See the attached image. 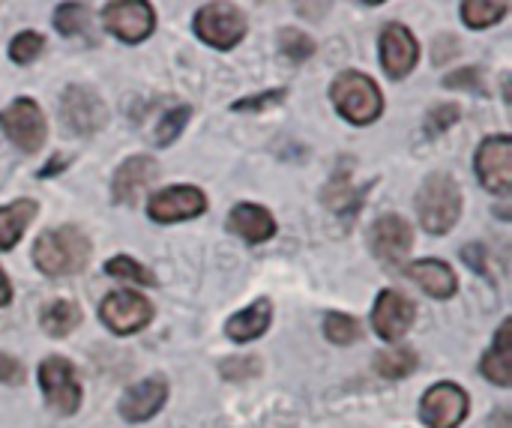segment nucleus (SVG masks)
<instances>
[{
  "mask_svg": "<svg viewBox=\"0 0 512 428\" xmlns=\"http://www.w3.org/2000/svg\"><path fill=\"white\" fill-rule=\"evenodd\" d=\"M90 255H93L90 237L75 225L48 228L33 243V267L51 279L81 273L90 264Z\"/></svg>",
  "mask_w": 512,
  "mask_h": 428,
  "instance_id": "nucleus-1",
  "label": "nucleus"
},
{
  "mask_svg": "<svg viewBox=\"0 0 512 428\" xmlns=\"http://www.w3.org/2000/svg\"><path fill=\"white\" fill-rule=\"evenodd\" d=\"M414 204H417L420 228L435 234V237H444L459 225L462 210H465V195H462V186L453 174L432 171L420 183Z\"/></svg>",
  "mask_w": 512,
  "mask_h": 428,
  "instance_id": "nucleus-2",
  "label": "nucleus"
},
{
  "mask_svg": "<svg viewBox=\"0 0 512 428\" xmlns=\"http://www.w3.org/2000/svg\"><path fill=\"white\" fill-rule=\"evenodd\" d=\"M330 102L342 120L354 126H369L384 114V93L366 72L345 69L330 84Z\"/></svg>",
  "mask_w": 512,
  "mask_h": 428,
  "instance_id": "nucleus-3",
  "label": "nucleus"
},
{
  "mask_svg": "<svg viewBox=\"0 0 512 428\" xmlns=\"http://www.w3.org/2000/svg\"><path fill=\"white\" fill-rule=\"evenodd\" d=\"M192 30L210 48L231 51V48H237L246 39L249 18L234 3H204L195 12V18H192Z\"/></svg>",
  "mask_w": 512,
  "mask_h": 428,
  "instance_id": "nucleus-4",
  "label": "nucleus"
},
{
  "mask_svg": "<svg viewBox=\"0 0 512 428\" xmlns=\"http://www.w3.org/2000/svg\"><path fill=\"white\" fill-rule=\"evenodd\" d=\"M39 375V390L45 396V405L60 414V417H72L81 411V399H84V390H81V381H78V372L75 366L66 360V357H45L36 369Z\"/></svg>",
  "mask_w": 512,
  "mask_h": 428,
  "instance_id": "nucleus-5",
  "label": "nucleus"
},
{
  "mask_svg": "<svg viewBox=\"0 0 512 428\" xmlns=\"http://www.w3.org/2000/svg\"><path fill=\"white\" fill-rule=\"evenodd\" d=\"M0 129L21 153H39L48 138V120L39 102L18 96L6 108H0Z\"/></svg>",
  "mask_w": 512,
  "mask_h": 428,
  "instance_id": "nucleus-6",
  "label": "nucleus"
},
{
  "mask_svg": "<svg viewBox=\"0 0 512 428\" xmlns=\"http://www.w3.org/2000/svg\"><path fill=\"white\" fill-rule=\"evenodd\" d=\"M153 303L132 291V288H117L111 294H105V300L99 303V321L114 333V336H135L141 333L150 321H153Z\"/></svg>",
  "mask_w": 512,
  "mask_h": 428,
  "instance_id": "nucleus-7",
  "label": "nucleus"
},
{
  "mask_svg": "<svg viewBox=\"0 0 512 428\" xmlns=\"http://www.w3.org/2000/svg\"><path fill=\"white\" fill-rule=\"evenodd\" d=\"M60 117L72 135H96L108 126V105L105 99L87 84H69L60 96Z\"/></svg>",
  "mask_w": 512,
  "mask_h": 428,
  "instance_id": "nucleus-8",
  "label": "nucleus"
},
{
  "mask_svg": "<svg viewBox=\"0 0 512 428\" xmlns=\"http://www.w3.org/2000/svg\"><path fill=\"white\" fill-rule=\"evenodd\" d=\"M471 414V396L453 381L429 387L420 399V420L429 428H459Z\"/></svg>",
  "mask_w": 512,
  "mask_h": 428,
  "instance_id": "nucleus-9",
  "label": "nucleus"
},
{
  "mask_svg": "<svg viewBox=\"0 0 512 428\" xmlns=\"http://www.w3.org/2000/svg\"><path fill=\"white\" fill-rule=\"evenodd\" d=\"M102 24L120 42L138 45L156 30V9L147 0H111L102 9Z\"/></svg>",
  "mask_w": 512,
  "mask_h": 428,
  "instance_id": "nucleus-10",
  "label": "nucleus"
},
{
  "mask_svg": "<svg viewBox=\"0 0 512 428\" xmlns=\"http://www.w3.org/2000/svg\"><path fill=\"white\" fill-rule=\"evenodd\" d=\"M378 57H381V69L387 72V78L402 81L420 63V42L411 33V27H405L402 21H390L384 24L378 36Z\"/></svg>",
  "mask_w": 512,
  "mask_h": 428,
  "instance_id": "nucleus-11",
  "label": "nucleus"
},
{
  "mask_svg": "<svg viewBox=\"0 0 512 428\" xmlns=\"http://www.w3.org/2000/svg\"><path fill=\"white\" fill-rule=\"evenodd\" d=\"M207 213V195L198 186H165L147 201V216L159 225L189 222Z\"/></svg>",
  "mask_w": 512,
  "mask_h": 428,
  "instance_id": "nucleus-12",
  "label": "nucleus"
},
{
  "mask_svg": "<svg viewBox=\"0 0 512 428\" xmlns=\"http://www.w3.org/2000/svg\"><path fill=\"white\" fill-rule=\"evenodd\" d=\"M474 171L480 183L492 195L512 192V138L510 135H489L474 156Z\"/></svg>",
  "mask_w": 512,
  "mask_h": 428,
  "instance_id": "nucleus-13",
  "label": "nucleus"
},
{
  "mask_svg": "<svg viewBox=\"0 0 512 428\" xmlns=\"http://www.w3.org/2000/svg\"><path fill=\"white\" fill-rule=\"evenodd\" d=\"M414 321H417V303L408 294H402L396 288H387L378 294L375 309H372V327L384 342L396 345L399 339H405L411 333Z\"/></svg>",
  "mask_w": 512,
  "mask_h": 428,
  "instance_id": "nucleus-14",
  "label": "nucleus"
},
{
  "mask_svg": "<svg viewBox=\"0 0 512 428\" xmlns=\"http://www.w3.org/2000/svg\"><path fill=\"white\" fill-rule=\"evenodd\" d=\"M369 246L384 264H405L414 249V225L399 213H384L369 228Z\"/></svg>",
  "mask_w": 512,
  "mask_h": 428,
  "instance_id": "nucleus-15",
  "label": "nucleus"
},
{
  "mask_svg": "<svg viewBox=\"0 0 512 428\" xmlns=\"http://www.w3.org/2000/svg\"><path fill=\"white\" fill-rule=\"evenodd\" d=\"M156 177H159L156 159H150V156H144V153L123 159L120 168H117L114 177H111V198H114V204H120V207L129 204V207H132V204L147 192V186H150Z\"/></svg>",
  "mask_w": 512,
  "mask_h": 428,
  "instance_id": "nucleus-16",
  "label": "nucleus"
},
{
  "mask_svg": "<svg viewBox=\"0 0 512 428\" xmlns=\"http://www.w3.org/2000/svg\"><path fill=\"white\" fill-rule=\"evenodd\" d=\"M165 402H168V381L162 375H153V378H144L135 387H129L123 393L117 411L126 423H147L165 408Z\"/></svg>",
  "mask_w": 512,
  "mask_h": 428,
  "instance_id": "nucleus-17",
  "label": "nucleus"
},
{
  "mask_svg": "<svg viewBox=\"0 0 512 428\" xmlns=\"http://www.w3.org/2000/svg\"><path fill=\"white\" fill-rule=\"evenodd\" d=\"M276 228H279V225H276L273 213H270L264 204H249V201H243V204H237V207L228 213V231L237 234L240 240L252 243V246L273 240V237H276Z\"/></svg>",
  "mask_w": 512,
  "mask_h": 428,
  "instance_id": "nucleus-18",
  "label": "nucleus"
},
{
  "mask_svg": "<svg viewBox=\"0 0 512 428\" xmlns=\"http://www.w3.org/2000/svg\"><path fill=\"white\" fill-rule=\"evenodd\" d=\"M408 279L414 285L423 288V294H429L432 300H450L456 297L459 291V279L453 273V267L447 261H438V258H420V261H411L405 267Z\"/></svg>",
  "mask_w": 512,
  "mask_h": 428,
  "instance_id": "nucleus-19",
  "label": "nucleus"
},
{
  "mask_svg": "<svg viewBox=\"0 0 512 428\" xmlns=\"http://www.w3.org/2000/svg\"><path fill=\"white\" fill-rule=\"evenodd\" d=\"M270 324H273V303L267 297H261L225 321V336L237 345H246V342L261 339L270 330Z\"/></svg>",
  "mask_w": 512,
  "mask_h": 428,
  "instance_id": "nucleus-20",
  "label": "nucleus"
},
{
  "mask_svg": "<svg viewBox=\"0 0 512 428\" xmlns=\"http://www.w3.org/2000/svg\"><path fill=\"white\" fill-rule=\"evenodd\" d=\"M512 318H504V324L498 327L495 333V342L492 348L483 354L480 360V372L486 381H492L495 387H512V342H510Z\"/></svg>",
  "mask_w": 512,
  "mask_h": 428,
  "instance_id": "nucleus-21",
  "label": "nucleus"
},
{
  "mask_svg": "<svg viewBox=\"0 0 512 428\" xmlns=\"http://www.w3.org/2000/svg\"><path fill=\"white\" fill-rule=\"evenodd\" d=\"M39 204L30 198H18L6 207H0V252H9L21 243L27 225L36 219Z\"/></svg>",
  "mask_w": 512,
  "mask_h": 428,
  "instance_id": "nucleus-22",
  "label": "nucleus"
},
{
  "mask_svg": "<svg viewBox=\"0 0 512 428\" xmlns=\"http://www.w3.org/2000/svg\"><path fill=\"white\" fill-rule=\"evenodd\" d=\"M84 312L75 300H51L42 312H39V327L45 336L51 339H66L69 333H75V327H81Z\"/></svg>",
  "mask_w": 512,
  "mask_h": 428,
  "instance_id": "nucleus-23",
  "label": "nucleus"
},
{
  "mask_svg": "<svg viewBox=\"0 0 512 428\" xmlns=\"http://www.w3.org/2000/svg\"><path fill=\"white\" fill-rule=\"evenodd\" d=\"M417 366H420V357H417V351L408 348V345L384 348V351H378V357H375V372H378L381 378H387V381H402V378H408Z\"/></svg>",
  "mask_w": 512,
  "mask_h": 428,
  "instance_id": "nucleus-24",
  "label": "nucleus"
},
{
  "mask_svg": "<svg viewBox=\"0 0 512 428\" xmlns=\"http://www.w3.org/2000/svg\"><path fill=\"white\" fill-rule=\"evenodd\" d=\"M459 12H462V21L471 30H486V27H492V24L507 18L510 3H504V0H465L459 6Z\"/></svg>",
  "mask_w": 512,
  "mask_h": 428,
  "instance_id": "nucleus-25",
  "label": "nucleus"
},
{
  "mask_svg": "<svg viewBox=\"0 0 512 428\" xmlns=\"http://www.w3.org/2000/svg\"><path fill=\"white\" fill-rule=\"evenodd\" d=\"M324 336H327L333 345H339V348H348V345L360 342V336H363V327H360V321H357L354 315H345V312H330V315L324 318Z\"/></svg>",
  "mask_w": 512,
  "mask_h": 428,
  "instance_id": "nucleus-26",
  "label": "nucleus"
},
{
  "mask_svg": "<svg viewBox=\"0 0 512 428\" xmlns=\"http://www.w3.org/2000/svg\"><path fill=\"white\" fill-rule=\"evenodd\" d=\"M315 39L297 27H282L279 30V51L291 60V63H306L315 54Z\"/></svg>",
  "mask_w": 512,
  "mask_h": 428,
  "instance_id": "nucleus-27",
  "label": "nucleus"
},
{
  "mask_svg": "<svg viewBox=\"0 0 512 428\" xmlns=\"http://www.w3.org/2000/svg\"><path fill=\"white\" fill-rule=\"evenodd\" d=\"M105 273H108L111 279H120V282L156 285V276H153L144 264H138L135 258H129V255H114V258L105 264Z\"/></svg>",
  "mask_w": 512,
  "mask_h": 428,
  "instance_id": "nucleus-28",
  "label": "nucleus"
},
{
  "mask_svg": "<svg viewBox=\"0 0 512 428\" xmlns=\"http://www.w3.org/2000/svg\"><path fill=\"white\" fill-rule=\"evenodd\" d=\"M189 117H192V108H189V105H177V108L165 111V117L159 120V126H156V132H153V141H156L159 147L174 144V141L183 135Z\"/></svg>",
  "mask_w": 512,
  "mask_h": 428,
  "instance_id": "nucleus-29",
  "label": "nucleus"
},
{
  "mask_svg": "<svg viewBox=\"0 0 512 428\" xmlns=\"http://www.w3.org/2000/svg\"><path fill=\"white\" fill-rule=\"evenodd\" d=\"M45 48V36L36 33V30H21L12 42H9V60L18 63V66H27L33 63Z\"/></svg>",
  "mask_w": 512,
  "mask_h": 428,
  "instance_id": "nucleus-30",
  "label": "nucleus"
},
{
  "mask_svg": "<svg viewBox=\"0 0 512 428\" xmlns=\"http://www.w3.org/2000/svg\"><path fill=\"white\" fill-rule=\"evenodd\" d=\"M54 27L63 36H75V33L87 30V6L84 3H60L54 9Z\"/></svg>",
  "mask_w": 512,
  "mask_h": 428,
  "instance_id": "nucleus-31",
  "label": "nucleus"
},
{
  "mask_svg": "<svg viewBox=\"0 0 512 428\" xmlns=\"http://www.w3.org/2000/svg\"><path fill=\"white\" fill-rule=\"evenodd\" d=\"M459 117H462V108H459V105H453V102L435 105V108L429 111V117H426V129H429L432 135H441V132H447Z\"/></svg>",
  "mask_w": 512,
  "mask_h": 428,
  "instance_id": "nucleus-32",
  "label": "nucleus"
},
{
  "mask_svg": "<svg viewBox=\"0 0 512 428\" xmlns=\"http://www.w3.org/2000/svg\"><path fill=\"white\" fill-rule=\"evenodd\" d=\"M285 99V90H267L261 96H249V99H237L231 105V111H264L267 105H276Z\"/></svg>",
  "mask_w": 512,
  "mask_h": 428,
  "instance_id": "nucleus-33",
  "label": "nucleus"
},
{
  "mask_svg": "<svg viewBox=\"0 0 512 428\" xmlns=\"http://www.w3.org/2000/svg\"><path fill=\"white\" fill-rule=\"evenodd\" d=\"M24 378H27L24 366H21L15 357H9V354H3V351H0V384L18 387V384H24Z\"/></svg>",
  "mask_w": 512,
  "mask_h": 428,
  "instance_id": "nucleus-34",
  "label": "nucleus"
},
{
  "mask_svg": "<svg viewBox=\"0 0 512 428\" xmlns=\"http://www.w3.org/2000/svg\"><path fill=\"white\" fill-rule=\"evenodd\" d=\"M477 78H480V72L474 69V66H468V69H459V72H450L447 78H444V84L447 87H477Z\"/></svg>",
  "mask_w": 512,
  "mask_h": 428,
  "instance_id": "nucleus-35",
  "label": "nucleus"
},
{
  "mask_svg": "<svg viewBox=\"0 0 512 428\" xmlns=\"http://www.w3.org/2000/svg\"><path fill=\"white\" fill-rule=\"evenodd\" d=\"M9 303H12V285H9L6 270L0 267V309H3V306H9Z\"/></svg>",
  "mask_w": 512,
  "mask_h": 428,
  "instance_id": "nucleus-36",
  "label": "nucleus"
},
{
  "mask_svg": "<svg viewBox=\"0 0 512 428\" xmlns=\"http://www.w3.org/2000/svg\"><path fill=\"white\" fill-rule=\"evenodd\" d=\"M66 165V159L63 156H54V162L48 165V168H42V177H48V174H54V171H60Z\"/></svg>",
  "mask_w": 512,
  "mask_h": 428,
  "instance_id": "nucleus-37",
  "label": "nucleus"
}]
</instances>
